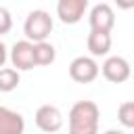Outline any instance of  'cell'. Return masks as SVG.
Instances as JSON below:
<instances>
[{
    "mask_svg": "<svg viewBox=\"0 0 134 134\" xmlns=\"http://www.w3.org/2000/svg\"><path fill=\"white\" fill-rule=\"evenodd\" d=\"M100 111L92 100H77L69 111V134H98Z\"/></svg>",
    "mask_w": 134,
    "mask_h": 134,
    "instance_id": "6da1fadb",
    "label": "cell"
},
{
    "mask_svg": "<svg viewBox=\"0 0 134 134\" xmlns=\"http://www.w3.org/2000/svg\"><path fill=\"white\" fill-rule=\"evenodd\" d=\"M23 31L27 36L29 42L34 44H40V42H46V38L50 36L52 31V17L42 10V8H36L27 15L25 23H23Z\"/></svg>",
    "mask_w": 134,
    "mask_h": 134,
    "instance_id": "7a4b0ae2",
    "label": "cell"
},
{
    "mask_svg": "<svg viewBox=\"0 0 134 134\" xmlns=\"http://www.w3.org/2000/svg\"><path fill=\"white\" fill-rule=\"evenodd\" d=\"M98 63L92 57H75L69 63V75L77 84H90L98 77Z\"/></svg>",
    "mask_w": 134,
    "mask_h": 134,
    "instance_id": "3957f363",
    "label": "cell"
},
{
    "mask_svg": "<svg viewBox=\"0 0 134 134\" xmlns=\"http://www.w3.org/2000/svg\"><path fill=\"white\" fill-rule=\"evenodd\" d=\"M10 63L17 71H29L36 67V52H34V42L21 40L15 42L10 48Z\"/></svg>",
    "mask_w": 134,
    "mask_h": 134,
    "instance_id": "277c9868",
    "label": "cell"
},
{
    "mask_svg": "<svg viewBox=\"0 0 134 134\" xmlns=\"http://www.w3.org/2000/svg\"><path fill=\"white\" fill-rule=\"evenodd\" d=\"M88 21H90V31L109 34L113 29V25H115V13L107 2H98V4L92 6Z\"/></svg>",
    "mask_w": 134,
    "mask_h": 134,
    "instance_id": "5b68a950",
    "label": "cell"
},
{
    "mask_svg": "<svg viewBox=\"0 0 134 134\" xmlns=\"http://www.w3.org/2000/svg\"><path fill=\"white\" fill-rule=\"evenodd\" d=\"M36 126L42 132H59L63 128V113L54 107V105H42L36 111Z\"/></svg>",
    "mask_w": 134,
    "mask_h": 134,
    "instance_id": "8992f818",
    "label": "cell"
},
{
    "mask_svg": "<svg viewBox=\"0 0 134 134\" xmlns=\"http://www.w3.org/2000/svg\"><path fill=\"white\" fill-rule=\"evenodd\" d=\"M100 71H103V75L109 80V82H113V84H121V82H126L128 77H130V73H132V69H130V63L124 59V57H107L105 59V63H103V67H100Z\"/></svg>",
    "mask_w": 134,
    "mask_h": 134,
    "instance_id": "52a82bcc",
    "label": "cell"
},
{
    "mask_svg": "<svg viewBox=\"0 0 134 134\" xmlns=\"http://www.w3.org/2000/svg\"><path fill=\"white\" fill-rule=\"evenodd\" d=\"M88 8V0H59L57 4V15L65 25L77 23Z\"/></svg>",
    "mask_w": 134,
    "mask_h": 134,
    "instance_id": "ba28073f",
    "label": "cell"
},
{
    "mask_svg": "<svg viewBox=\"0 0 134 134\" xmlns=\"http://www.w3.org/2000/svg\"><path fill=\"white\" fill-rule=\"evenodd\" d=\"M25 130V119L21 113L0 107V134H23Z\"/></svg>",
    "mask_w": 134,
    "mask_h": 134,
    "instance_id": "9c48e42d",
    "label": "cell"
},
{
    "mask_svg": "<svg viewBox=\"0 0 134 134\" xmlns=\"http://www.w3.org/2000/svg\"><path fill=\"white\" fill-rule=\"evenodd\" d=\"M88 50L92 57H105L111 50V34L90 31L88 34Z\"/></svg>",
    "mask_w": 134,
    "mask_h": 134,
    "instance_id": "30bf717a",
    "label": "cell"
},
{
    "mask_svg": "<svg viewBox=\"0 0 134 134\" xmlns=\"http://www.w3.org/2000/svg\"><path fill=\"white\" fill-rule=\"evenodd\" d=\"M34 52H36V65H50L57 57V50L50 42L34 44Z\"/></svg>",
    "mask_w": 134,
    "mask_h": 134,
    "instance_id": "8fae6325",
    "label": "cell"
},
{
    "mask_svg": "<svg viewBox=\"0 0 134 134\" xmlns=\"http://www.w3.org/2000/svg\"><path fill=\"white\" fill-rule=\"evenodd\" d=\"M21 77H19V71L13 69V67H2L0 69V92H10L19 86Z\"/></svg>",
    "mask_w": 134,
    "mask_h": 134,
    "instance_id": "7c38bea8",
    "label": "cell"
},
{
    "mask_svg": "<svg viewBox=\"0 0 134 134\" xmlns=\"http://www.w3.org/2000/svg\"><path fill=\"white\" fill-rule=\"evenodd\" d=\"M117 119L126 128H134V100H126L117 109Z\"/></svg>",
    "mask_w": 134,
    "mask_h": 134,
    "instance_id": "4fadbf2b",
    "label": "cell"
},
{
    "mask_svg": "<svg viewBox=\"0 0 134 134\" xmlns=\"http://www.w3.org/2000/svg\"><path fill=\"white\" fill-rule=\"evenodd\" d=\"M10 27H13V17H10V13L4 6H0V36L8 34Z\"/></svg>",
    "mask_w": 134,
    "mask_h": 134,
    "instance_id": "5bb4252c",
    "label": "cell"
},
{
    "mask_svg": "<svg viewBox=\"0 0 134 134\" xmlns=\"http://www.w3.org/2000/svg\"><path fill=\"white\" fill-rule=\"evenodd\" d=\"M6 59H8V52H6V46L0 42V69L4 67V63H6Z\"/></svg>",
    "mask_w": 134,
    "mask_h": 134,
    "instance_id": "9a60e30c",
    "label": "cell"
},
{
    "mask_svg": "<svg viewBox=\"0 0 134 134\" xmlns=\"http://www.w3.org/2000/svg\"><path fill=\"white\" fill-rule=\"evenodd\" d=\"M105 134H126V132H121V130H107Z\"/></svg>",
    "mask_w": 134,
    "mask_h": 134,
    "instance_id": "2e32d148",
    "label": "cell"
}]
</instances>
